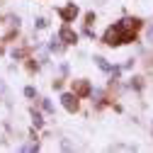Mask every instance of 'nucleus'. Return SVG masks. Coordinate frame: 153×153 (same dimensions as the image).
<instances>
[{"mask_svg": "<svg viewBox=\"0 0 153 153\" xmlns=\"http://www.w3.org/2000/svg\"><path fill=\"white\" fill-rule=\"evenodd\" d=\"M63 107L68 109V112H75V109H78V97H75V95H63Z\"/></svg>", "mask_w": 153, "mask_h": 153, "instance_id": "2", "label": "nucleus"}, {"mask_svg": "<svg viewBox=\"0 0 153 153\" xmlns=\"http://www.w3.org/2000/svg\"><path fill=\"white\" fill-rule=\"evenodd\" d=\"M148 42H153V25H151V29H148Z\"/></svg>", "mask_w": 153, "mask_h": 153, "instance_id": "7", "label": "nucleus"}, {"mask_svg": "<svg viewBox=\"0 0 153 153\" xmlns=\"http://www.w3.org/2000/svg\"><path fill=\"white\" fill-rule=\"evenodd\" d=\"M75 15H78V7H75V5H68V7H63V10H61V17H63L66 22H71Z\"/></svg>", "mask_w": 153, "mask_h": 153, "instance_id": "4", "label": "nucleus"}, {"mask_svg": "<svg viewBox=\"0 0 153 153\" xmlns=\"http://www.w3.org/2000/svg\"><path fill=\"white\" fill-rule=\"evenodd\" d=\"M59 36H61V39H63L66 44H75V39H78V36H75V32H71L68 27H63V29L59 32Z\"/></svg>", "mask_w": 153, "mask_h": 153, "instance_id": "3", "label": "nucleus"}, {"mask_svg": "<svg viewBox=\"0 0 153 153\" xmlns=\"http://www.w3.org/2000/svg\"><path fill=\"white\" fill-rule=\"evenodd\" d=\"M139 29V20H122V22H114L107 32H105V44L107 46H119L126 42H134V34Z\"/></svg>", "mask_w": 153, "mask_h": 153, "instance_id": "1", "label": "nucleus"}, {"mask_svg": "<svg viewBox=\"0 0 153 153\" xmlns=\"http://www.w3.org/2000/svg\"><path fill=\"white\" fill-rule=\"evenodd\" d=\"M39 148V143H27V146H22V151H36Z\"/></svg>", "mask_w": 153, "mask_h": 153, "instance_id": "5", "label": "nucleus"}, {"mask_svg": "<svg viewBox=\"0 0 153 153\" xmlns=\"http://www.w3.org/2000/svg\"><path fill=\"white\" fill-rule=\"evenodd\" d=\"M25 95H27V97H34L36 90H34V88H25Z\"/></svg>", "mask_w": 153, "mask_h": 153, "instance_id": "6", "label": "nucleus"}]
</instances>
